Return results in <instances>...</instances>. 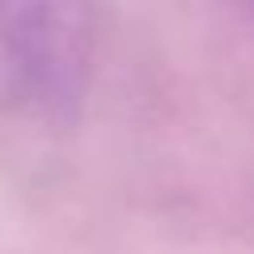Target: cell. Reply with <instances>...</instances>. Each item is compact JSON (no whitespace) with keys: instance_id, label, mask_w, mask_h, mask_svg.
<instances>
[{"instance_id":"1","label":"cell","mask_w":254,"mask_h":254,"mask_svg":"<svg viewBox=\"0 0 254 254\" xmlns=\"http://www.w3.org/2000/svg\"><path fill=\"white\" fill-rule=\"evenodd\" d=\"M95 0H0V75L40 115H67L91 79Z\"/></svg>"}]
</instances>
